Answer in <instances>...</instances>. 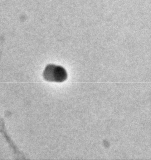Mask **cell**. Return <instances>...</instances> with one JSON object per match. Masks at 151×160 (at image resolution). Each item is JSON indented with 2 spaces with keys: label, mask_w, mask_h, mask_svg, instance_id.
<instances>
[{
  "label": "cell",
  "mask_w": 151,
  "mask_h": 160,
  "mask_svg": "<svg viewBox=\"0 0 151 160\" xmlns=\"http://www.w3.org/2000/svg\"><path fill=\"white\" fill-rule=\"evenodd\" d=\"M42 77L47 82H63L67 79L68 74L66 69L60 65L49 64L45 67Z\"/></svg>",
  "instance_id": "6da1fadb"
}]
</instances>
